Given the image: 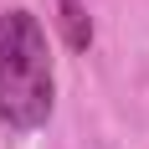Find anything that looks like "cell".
Masks as SVG:
<instances>
[{
	"mask_svg": "<svg viewBox=\"0 0 149 149\" xmlns=\"http://www.w3.org/2000/svg\"><path fill=\"white\" fill-rule=\"evenodd\" d=\"M57 108V57L41 15L26 5L0 10V123L10 134L46 129Z\"/></svg>",
	"mask_w": 149,
	"mask_h": 149,
	"instance_id": "cell-1",
	"label": "cell"
},
{
	"mask_svg": "<svg viewBox=\"0 0 149 149\" xmlns=\"http://www.w3.org/2000/svg\"><path fill=\"white\" fill-rule=\"evenodd\" d=\"M57 15H62V31H67V46H72V52H88L93 46L88 5H82V0H57Z\"/></svg>",
	"mask_w": 149,
	"mask_h": 149,
	"instance_id": "cell-2",
	"label": "cell"
}]
</instances>
